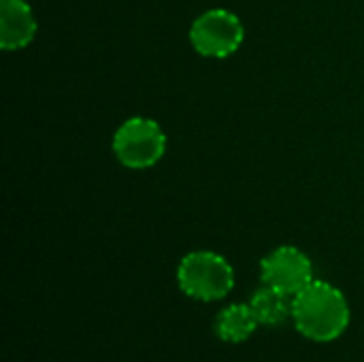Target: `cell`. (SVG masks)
<instances>
[{"label": "cell", "mask_w": 364, "mask_h": 362, "mask_svg": "<svg viewBox=\"0 0 364 362\" xmlns=\"http://www.w3.org/2000/svg\"><path fill=\"white\" fill-rule=\"evenodd\" d=\"M292 318L301 335L324 344L346 333L350 324V305L339 288L314 280L292 297Z\"/></svg>", "instance_id": "6da1fadb"}, {"label": "cell", "mask_w": 364, "mask_h": 362, "mask_svg": "<svg viewBox=\"0 0 364 362\" xmlns=\"http://www.w3.org/2000/svg\"><path fill=\"white\" fill-rule=\"evenodd\" d=\"M177 282L196 301H218L232 290L235 271L224 256L203 250L183 256L177 269Z\"/></svg>", "instance_id": "7a4b0ae2"}, {"label": "cell", "mask_w": 364, "mask_h": 362, "mask_svg": "<svg viewBox=\"0 0 364 362\" xmlns=\"http://www.w3.org/2000/svg\"><path fill=\"white\" fill-rule=\"evenodd\" d=\"M164 151L166 134L160 124L149 117H128L113 134V154L126 169H149L162 160Z\"/></svg>", "instance_id": "3957f363"}, {"label": "cell", "mask_w": 364, "mask_h": 362, "mask_svg": "<svg viewBox=\"0 0 364 362\" xmlns=\"http://www.w3.org/2000/svg\"><path fill=\"white\" fill-rule=\"evenodd\" d=\"M243 21L228 9L205 11L190 28V43L205 58H228L243 45Z\"/></svg>", "instance_id": "277c9868"}, {"label": "cell", "mask_w": 364, "mask_h": 362, "mask_svg": "<svg viewBox=\"0 0 364 362\" xmlns=\"http://www.w3.org/2000/svg\"><path fill=\"white\" fill-rule=\"evenodd\" d=\"M260 275L264 286H271L288 297H296L314 282V265L299 247L282 245L260 262Z\"/></svg>", "instance_id": "5b68a950"}, {"label": "cell", "mask_w": 364, "mask_h": 362, "mask_svg": "<svg viewBox=\"0 0 364 362\" xmlns=\"http://www.w3.org/2000/svg\"><path fill=\"white\" fill-rule=\"evenodd\" d=\"M36 17L26 0H0V47L17 51L36 36Z\"/></svg>", "instance_id": "8992f818"}, {"label": "cell", "mask_w": 364, "mask_h": 362, "mask_svg": "<svg viewBox=\"0 0 364 362\" xmlns=\"http://www.w3.org/2000/svg\"><path fill=\"white\" fill-rule=\"evenodd\" d=\"M288 299H292V297H288L271 286H262L252 297L250 307L260 324L277 326V324H284L288 320V316H292V301H288Z\"/></svg>", "instance_id": "52a82bcc"}, {"label": "cell", "mask_w": 364, "mask_h": 362, "mask_svg": "<svg viewBox=\"0 0 364 362\" xmlns=\"http://www.w3.org/2000/svg\"><path fill=\"white\" fill-rule=\"evenodd\" d=\"M260 322L256 320L250 303L247 305H230L218 316V337L230 344H241L252 337Z\"/></svg>", "instance_id": "ba28073f"}]
</instances>
